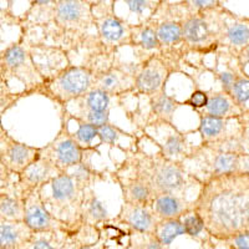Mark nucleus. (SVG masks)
<instances>
[{
	"label": "nucleus",
	"mask_w": 249,
	"mask_h": 249,
	"mask_svg": "<svg viewBox=\"0 0 249 249\" xmlns=\"http://www.w3.org/2000/svg\"><path fill=\"white\" fill-rule=\"evenodd\" d=\"M238 156L239 153L237 152L222 151L201 143L199 146H196L183 164H192L197 170L193 177L203 183L213 177L237 173Z\"/></svg>",
	"instance_id": "7"
},
{
	"label": "nucleus",
	"mask_w": 249,
	"mask_h": 249,
	"mask_svg": "<svg viewBox=\"0 0 249 249\" xmlns=\"http://www.w3.org/2000/svg\"><path fill=\"white\" fill-rule=\"evenodd\" d=\"M237 173L249 176V155H246V153H239V156H238Z\"/></svg>",
	"instance_id": "43"
},
{
	"label": "nucleus",
	"mask_w": 249,
	"mask_h": 249,
	"mask_svg": "<svg viewBox=\"0 0 249 249\" xmlns=\"http://www.w3.org/2000/svg\"><path fill=\"white\" fill-rule=\"evenodd\" d=\"M182 234H186V232L181 219H162L159 222L155 232L157 239L166 248H168L176 238Z\"/></svg>",
	"instance_id": "31"
},
{
	"label": "nucleus",
	"mask_w": 249,
	"mask_h": 249,
	"mask_svg": "<svg viewBox=\"0 0 249 249\" xmlns=\"http://www.w3.org/2000/svg\"><path fill=\"white\" fill-rule=\"evenodd\" d=\"M85 152L88 151L77 143L66 124L62 126L57 136L50 143L41 148V156L50 160L61 172L81 164Z\"/></svg>",
	"instance_id": "12"
},
{
	"label": "nucleus",
	"mask_w": 249,
	"mask_h": 249,
	"mask_svg": "<svg viewBox=\"0 0 249 249\" xmlns=\"http://www.w3.org/2000/svg\"><path fill=\"white\" fill-rule=\"evenodd\" d=\"M120 168L141 178L152 190L155 197L166 193L184 197L195 184L202 186L183 163L171 161L161 152L148 155L142 150H133L128 152Z\"/></svg>",
	"instance_id": "3"
},
{
	"label": "nucleus",
	"mask_w": 249,
	"mask_h": 249,
	"mask_svg": "<svg viewBox=\"0 0 249 249\" xmlns=\"http://www.w3.org/2000/svg\"><path fill=\"white\" fill-rule=\"evenodd\" d=\"M181 221L183 223L184 232L191 238H195L202 243L206 238L210 237L206 231V227H204L203 219L196 210L190 211V212L182 215Z\"/></svg>",
	"instance_id": "32"
},
{
	"label": "nucleus",
	"mask_w": 249,
	"mask_h": 249,
	"mask_svg": "<svg viewBox=\"0 0 249 249\" xmlns=\"http://www.w3.org/2000/svg\"><path fill=\"white\" fill-rule=\"evenodd\" d=\"M25 217L24 197L0 193V219L23 222Z\"/></svg>",
	"instance_id": "29"
},
{
	"label": "nucleus",
	"mask_w": 249,
	"mask_h": 249,
	"mask_svg": "<svg viewBox=\"0 0 249 249\" xmlns=\"http://www.w3.org/2000/svg\"><path fill=\"white\" fill-rule=\"evenodd\" d=\"M33 5L21 18L24 30L44 28L45 35L54 41V46L70 53L71 50L101 48L97 33L93 1H33Z\"/></svg>",
	"instance_id": "1"
},
{
	"label": "nucleus",
	"mask_w": 249,
	"mask_h": 249,
	"mask_svg": "<svg viewBox=\"0 0 249 249\" xmlns=\"http://www.w3.org/2000/svg\"><path fill=\"white\" fill-rule=\"evenodd\" d=\"M61 173V171L55 166L50 160L40 156V159L30 164L20 176V181L24 187V191L43 188L50 183L55 177Z\"/></svg>",
	"instance_id": "23"
},
{
	"label": "nucleus",
	"mask_w": 249,
	"mask_h": 249,
	"mask_svg": "<svg viewBox=\"0 0 249 249\" xmlns=\"http://www.w3.org/2000/svg\"><path fill=\"white\" fill-rule=\"evenodd\" d=\"M219 48L238 54L249 44V18L241 17L219 5L217 8Z\"/></svg>",
	"instance_id": "13"
},
{
	"label": "nucleus",
	"mask_w": 249,
	"mask_h": 249,
	"mask_svg": "<svg viewBox=\"0 0 249 249\" xmlns=\"http://www.w3.org/2000/svg\"><path fill=\"white\" fill-rule=\"evenodd\" d=\"M0 146V163L1 168L10 173L21 175L30 164L40 159L41 148L28 146L9 136L8 133L1 135Z\"/></svg>",
	"instance_id": "15"
},
{
	"label": "nucleus",
	"mask_w": 249,
	"mask_h": 249,
	"mask_svg": "<svg viewBox=\"0 0 249 249\" xmlns=\"http://www.w3.org/2000/svg\"><path fill=\"white\" fill-rule=\"evenodd\" d=\"M242 135H241V153L249 155V111L241 117Z\"/></svg>",
	"instance_id": "41"
},
{
	"label": "nucleus",
	"mask_w": 249,
	"mask_h": 249,
	"mask_svg": "<svg viewBox=\"0 0 249 249\" xmlns=\"http://www.w3.org/2000/svg\"><path fill=\"white\" fill-rule=\"evenodd\" d=\"M113 178L116 179L122 191L124 202L142 206H152L155 199L152 190L137 176L126 171L119 170L113 173Z\"/></svg>",
	"instance_id": "20"
},
{
	"label": "nucleus",
	"mask_w": 249,
	"mask_h": 249,
	"mask_svg": "<svg viewBox=\"0 0 249 249\" xmlns=\"http://www.w3.org/2000/svg\"><path fill=\"white\" fill-rule=\"evenodd\" d=\"M92 71L85 65H71L53 79L48 80L41 90L60 105L76 101L93 88Z\"/></svg>",
	"instance_id": "6"
},
{
	"label": "nucleus",
	"mask_w": 249,
	"mask_h": 249,
	"mask_svg": "<svg viewBox=\"0 0 249 249\" xmlns=\"http://www.w3.org/2000/svg\"><path fill=\"white\" fill-rule=\"evenodd\" d=\"M238 61H239V66H241L243 74L247 77H249V44L246 48L242 49L238 53Z\"/></svg>",
	"instance_id": "42"
},
{
	"label": "nucleus",
	"mask_w": 249,
	"mask_h": 249,
	"mask_svg": "<svg viewBox=\"0 0 249 249\" xmlns=\"http://www.w3.org/2000/svg\"><path fill=\"white\" fill-rule=\"evenodd\" d=\"M160 3L161 1H148V0H126V1H124V4L128 6L131 13L139 15L143 14L144 10H151L153 15L160 6Z\"/></svg>",
	"instance_id": "39"
},
{
	"label": "nucleus",
	"mask_w": 249,
	"mask_h": 249,
	"mask_svg": "<svg viewBox=\"0 0 249 249\" xmlns=\"http://www.w3.org/2000/svg\"><path fill=\"white\" fill-rule=\"evenodd\" d=\"M107 234H105L104 232H102L99 241L95 242V243H85V242L80 241L74 233L69 237L68 242L62 249H107Z\"/></svg>",
	"instance_id": "37"
},
{
	"label": "nucleus",
	"mask_w": 249,
	"mask_h": 249,
	"mask_svg": "<svg viewBox=\"0 0 249 249\" xmlns=\"http://www.w3.org/2000/svg\"><path fill=\"white\" fill-rule=\"evenodd\" d=\"M115 1L93 3V17L101 45L111 53L131 46V25L113 12Z\"/></svg>",
	"instance_id": "9"
},
{
	"label": "nucleus",
	"mask_w": 249,
	"mask_h": 249,
	"mask_svg": "<svg viewBox=\"0 0 249 249\" xmlns=\"http://www.w3.org/2000/svg\"><path fill=\"white\" fill-rule=\"evenodd\" d=\"M217 6L206 9L198 13H192L181 23L183 33L184 49L187 53L208 54L219 49L217 24Z\"/></svg>",
	"instance_id": "5"
},
{
	"label": "nucleus",
	"mask_w": 249,
	"mask_h": 249,
	"mask_svg": "<svg viewBox=\"0 0 249 249\" xmlns=\"http://www.w3.org/2000/svg\"><path fill=\"white\" fill-rule=\"evenodd\" d=\"M198 132L204 144H222L241 139L242 122L239 119H219L201 115Z\"/></svg>",
	"instance_id": "16"
},
{
	"label": "nucleus",
	"mask_w": 249,
	"mask_h": 249,
	"mask_svg": "<svg viewBox=\"0 0 249 249\" xmlns=\"http://www.w3.org/2000/svg\"><path fill=\"white\" fill-rule=\"evenodd\" d=\"M183 105H190L191 107L195 108V111L203 110L208 105V92L202 90L193 91L190 99L183 102Z\"/></svg>",
	"instance_id": "40"
},
{
	"label": "nucleus",
	"mask_w": 249,
	"mask_h": 249,
	"mask_svg": "<svg viewBox=\"0 0 249 249\" xmlns=\"http://www.w3.org/2000/svg\"><path fill=\"white\" fill-rule=\"evenodd\" d=\"M249 111L248 107L239 105L230 93L224 91L208 92V105L203 110L196 111L201 115L219 117V119H239Z\"/></svg>",
	"instance_id": "22"
},
{
	"label": "nucleus",
	"mask_w": 249,
	"mask_h": 249,
	"mask_svg": "<svg viewBox=\"0 0 249 249\" xmlns=\"http://www.w3.org/2000/svg\"><path fill=\"white\" fill-rule=\"evenodd\" d=\"M230 95L238 102V104H239V105L249 108V77H247L246 75L239 77V79L234 82V85L232 86V89H231Z\"/></svg>",
	"instance_id": "36"
},
{
	"label": "nucleus",
	"mask_w": 249,
	"mask_h": 249,
	"mask_svg": "<svg viewBox=\"0 0 249 249\" xmlns=\"http://www.w3.org/2000/svg\"><path fill=\"white\" fill-rule=\"evenodd\" d=\"M122 249H136V248H135V247H133L130 242H127V244H126V246H124Z\"/></svg>",
	"instance_id": "44"
},
{
	"label": "nucleus",
	"mask_w": 249,
	"mask_h": 249,
	"mask_svg": "<svg viewBox=\"0 0 249 249\" xmlns=\"http://www.w3.org/2000/svg\"><path fill=\"white\" fill-rule=\"evenodd\" d=\"M1 72L5 79L15 77L26 86V92L40 91L45 85V79L41 76L29 49L23 41L12 44L1 54Z\"/></svg>",
	"instance_id": "8"
},
{
	"label": "nucleus",
	"mask_w": 249,
	"mask_h": 249,
	"mask_svg": "<svg viewBox=\"0 0 249 249\" xmlns=\"http://www.w3.org/2000/svg\"><path fill=\"white\" fill-rule=\"evenodd\" d=\"M76 122L79 127H77L76 132L72 133V136H74V139L76 140L77 143H79L84 150L93 151L95 148L91 146V143H92L95 137H99V127L82 121Z\"/></svg>",
	"instance_id": "33"
},
{
	"label": "nucleus",
	"mask_w": 249,
	"mask_h": 249,
	"mask_svg": "<svg viewBox=\"0 0 249 249\" xmlns=\"http://www.w3.org/2000/svg\"><path fill=\"white\" fill-rule=\"evenodd\" d=\"M107 221V212L101 202L92 196V192L86 193L84 208H82V224L92 227H101Z\"/></svg>",
	"instance_id": "28"
},
{
	"label": "nucleus",
	"mask_w": 249,
	"mask_h": 249,
	"mask_svg": "<svg viewBox=\"0 0 249 249\" xmlns=\"http://www.w3.org/2000/svg\"><path fill=\"white\" fill-rule=\"evenodd\" d=\"M144 136L160 148V152L168 160L184 163L196 146L187 142L186 136L172 122H153L143 127Z\"/></svg>",
	"instance_id": "10"
},
{
	"label": "nucleus",
	"mask_w": 249,
	"mask_h": 249,
	"mask_svg": "<svg viewBox=\"0 0 249 249\" xmlns=\"http://www.w3.org/2000/svg\"><path fill=\"white\" fill-rule=\"evenodd\" d=\"M183 102H179L175 97L170 96L166 93V91L160 92L157 95H153L150 97V116H148L147 124L153 122H172L173 115L177 111V108Z\"/></svg>",
	"instance_id": "26"
},
{
	"label": "nucleus",
	"mask_w": 249,
	"mask_h": 249,
	"mask_svg": "<svg viewBox=\"0 0 249 249\" xmlns=\"http://www.w3.org/2000/svg\"><path fill=\"white\" fill-rule=\"evenodd\" d=\"M152 210L160 221L162 219H181L187 212L195 210V201L188 202L183 196L159 195L152 202Z\"/></svg>",
	"instance_id": "24"
},
{
	"label": "nucleus",
	"mask_w": 249,
	"mask_h": 249,
	"mask_svg": "<svg viewBox=\"0 0 249 249\" xmlns=\"http://www.w3.org/2000/svg\"><path fill=\"white\" fill-rule=\"evenodd\" d=\"M34 232L25 222L0 219V249H20L25 247Z\"/></svg>",
	"instance_id": "25"
},
{
	"label": "nucleus",
	"mask_w": 249,
	"mask_h": 249,
	"mask_svg": "<svg viewBox=\"0 0 249 249\" xmlns=\"http://www.w3.org/2000/svg\"><path fill=\"white\" fill-rule=\"evenodd\" d=\"M50 195L41 193L49 212L74 233L82 226V208L90 184L77 179L69 172H61L50 183Z\"/></svg>",
	"instance_id": "4"
},
{
	"label": "nucleus",
	"mask_w": 249,
	"mask_h": 249,
	"mask_svg": "<svg viewBox=\"0 0 249 249\" xmlns=\"http://www.w3.org/2000/svg\"><path fill=\"white\" fill-rule=\"evenodd\" d=\"M127 226L131 231L155 234L160 219L155 214L152 206H142L124 202L117 217L113 219Z\"/></svg>",
	"instance_id": "19"
},
{
	"label": "nucleus",
	"mask_w": 249,
	"mask_h": 249,
	"mask_svg": "<svg viewBox=\"0 0 249 249\" xmlns=\"http://www.w3.org/2000/svg\"><path fill=\"white\" fill-rule=\"evenodd\" d=\"M214 242L217 244H221L226 249H249V232L237 233V234L232 235V237Z\"/></svg>",
	"instance_id": "38"
},
{
	"label": "nucleus",
	"mask_w": 249,
	"mask_h": 249,
	"mask_svg": "<svg viewBox=\"0 0 249 249\" xmlns=\"http://www.w3.org/2000/svg\"><path fill=\"white\" fill-rule=\"evenodd\" d=\"M175 62L163 55H153L139 66L136 74V85L132 93L153 96L163 92L168 79L176 70Z\"/></svg>",
	"instance_id": "11"
},
{
	"label": "nucleus",
	"mask_w": 249,
	"mask_h": 249,
	"mask_svg": "<svg viewBox=\"0 0 249 249\" xmlns=\"http://www.w3.org/2000/svg\"><path fill=\"white\" fill-rule=\"evenodd\" d=\"M131 46L137 57L143 59V61L153 55H162V46L157 33L147 20L137 25H131Z\"/></svg>",
	"instance_id": "21"
},
{
	"label": "nucleus",
	"mask_w": 249,
	"mask_h": 249,
	"mask_svg": "<svg viewBox=\"0 0 249 249\" xmlns=\"http://www.w3.org/2000/svg\"><path fill=\"white\" fill-rule=\"evenodd\" d=\"M24 207H25L24 222L34 233L56 232V231L74 233L65 223H62L49 212L41 198V188H34L24 192Z\"/></svg>",
	"instance_id": "14"
},
{
	"label": "nucleus",
	"mask_w": 249,
	"mask_h": 249,
	"mask_svg": "<svg viewBox=\"0 0 249 249\" xmlns=\"http://www.w3.org/2000/svg\"><path fill=\"white\" fill-rule=\"evenodd\" d=\"M20 249H26V247H23V248H20Z\"/></svg>",
	"instance_id": "45"
},
{
	"label": "nucleus",
	"mask_w": 249,
	"mask_h": 249,
	"mask_svg": "<svg viewBox=\"0 0 249 249\" xmlns=\"http://www.w3.org/2000/svg\"><path fill=\"white\" fill-rule=\"evenodd\" d=\"M26 46L37 71L45 79V82L71 66L69 53L64 49L45 44H31Z\"/></svg>",
	"instance_id": "17"
},
{
	"label": "nucleus",
	"mask_w": 249,
	"mask_h": 249,
	"mask_svg": "<svg viewBox=\"0 0 249 249\" xmlns=\"http://www.w3.org/2000/svg\"><path fill=\"white\" fill-rule=\"evenodd\" d=\"M70 119H74L75 121H82L86 124H93L96 127H101L108 124L110 120V112H97V111H89V110H80L75 115H70Z\"/></svg>",
	"instance_id": "35"
},
{
	"label": "nucleus",
	"mask_w": 249,
	"mask_h": 249,
	"mask_svg": "<svg viewBox=\"0 0 249 249\" xmlns=\"http://www.w3.org/2000/svg\"><path fill=\"white\" fill-rule=\"evenodd\" d=\"M195 210L214 241L249 232V176L232 173L203 182Z\"/></svg>",
	"instance_id": "2"
},
{
	"label": "nucleus",
	"mask_w": 249,
	"mask_h": 249,
	"mask_svg": "<svg viewBox=\"0 0 249 249\" xmlns=\"http://www.w3.org/2000/svg\"><path fill=\"white\" fill-rule=\"evenodd\" d=\"M71 234L74 233L66 231L34 233L25 247L26 249H62Z\"/></svg>",
	"instance_id": "27"
},
{
	"label": "nucleus",
	"mask_w": 249,
	"mask_h": 249,
	"mask_svg": "<svg viewBox=\"0 0 249 249\" xmlns=\"http://www.w3.org/2000/svg\"><path fill=\"white\" fill-rule=\"evenodd\" d=\"M113 96L108 95L105 91L99 90V89H91L88 93L76 100L79 102L80 110L97 111V112H106L110 107L111 99Z\"/></svg>",
	"instance_id": "30"
},
{
	"label": "nucleus",
	"mask_w": 249,
	"mask_h": 249,
	"mask_svg": "<svg viewBox=\"0 0 249 249\" xmlns=\"http://www.w3.org/2000/svg\"><path fill=\"white\" fill-rule=\"evenodd\" d=\"M121 137H126V139H135V136H131L128 133H126L124 131L120 130L116 126H112V124H105V126H101L99 127V139L100 143L110 144V146H116L120 147L119 140Z\"/></svg>",
	"instance_id": "34"
},
{
	"label": "nucleus",
	"mask_w": 249,
	"mask_h": 249,
	"mask_svg": "<svg viewBox=\"0 0 249 249\" xmlns=\"http://www.w3.org/2000/svg\"><path fill=\"white\" fill-rule=\"evenodd\" d=\"M139 68L128 70L124 65H115L110 70L95 75L93 89L105 91L113 97H119L124 93L133 92L136 85V74Z\"/></svg>",
	"instance_id": "18"
}]
</instances>
